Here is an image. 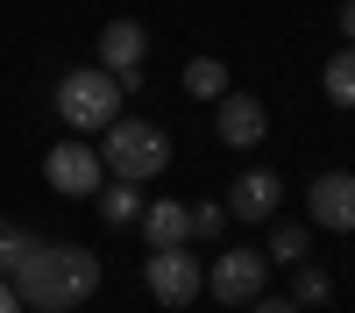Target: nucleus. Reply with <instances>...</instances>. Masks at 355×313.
<instances>
[{"instance_id":"19","label":"nucleus","mask_w":355,"mask_h":313,"mask_svg":"<svg viewBox=\"0 0 355 313\" xmlns=\"http://www.w3.org/2000/svg\"><path fill=\"white\" fill-rule=\"evenodd\" d=\"M249 313H306V306H299V299H277V292H256Z\"/></svg>"},{"instance_id":"8","label":"nucleus","mask_w":355,"mask_h":313,"mask_svg":"<svg viewBox=\"0 0 355 313\" xmlns=\"http://www.w3.org/2000/svg\"><path fill=\"white\" fill-rule=\"evenodd\" d=\"M214 128L227 150H256L263 135H270V107H263L256 93H220L214 100Z\"/></svg>"},{"instance_id":"20","label":"nucleus","mask_w":355,"mask_h":313,"mask_svg":"<svg viewBox=\"0 0 355 313\" xmlns=\"http://www.w3.org/2000/svg\"><path fill=\"white\" fill-rule=\"evenodd\" d=\"M0 313H28V306L15 299V285H8V278H0Z\"/></svg>"},{"instance_id":"1","label":"nucleus","mask_w":355,"mask_h":313,"mask_svg":"<svg viewBox=\"0 0 355 313\" xmlns=\"http://www.w3.org/2000/svg\"><path fill=\"white\" fill-rule=\"evenodd\" d=\"M8 285H15V299L28 313H71V306H85L100 292V256L85 242H43L36 235L21 249V264L8 271Z\"/></svg>"},{"instance_id":"21","label":"nucleus","mask_w":355,"mask_h":313,"mask_svg":"<svg viewBox=\"0 0 355 313\" xmlns=\"http://www.w3.org/2000/svg\"><path fill=\"white\" fill-rule=\"evenodd\" d=\"M334 22H341V36L355 43V0H341V15H334Z\"/></svg>"},{"instance_id":"18","label":"nucleus","mask_w":355,"mask_h":313,"mask_svg":"<svg viewBox=\"0 0 355 313\" xmlns=\"http://www.w3.org/2000/svg\"><path fill=\"white\" fill-rule=\"evenodd\" d=\"M185 214H192V242H214L220 228H227V207H220V199H199V207H185Z\"/></svg>"},{"instance_id":"5","label":"nucleus","mask_w":355,"mask_h":313,"mask_svg":"<svg viewBox=\"0 0 355 313\" xmlns=\"http://www.w3.org/2000/svg\"><path fill=\"white\" fill-rule=\"evenodd\" d=\"M206 292H214L220 306H249L256 292H270V256L249 249V242H234L214 256V271H206Z\"/></svg>"},{"instance_id":"2","label":"nucleus","mask_w":355,"mask_h":313,"mask_svg":"<svg viewBox=\"0 0 355 313\" xmlns=\"http://www.w3.org/2000/svg\"><path fill=\"white\" fill-rule=\"evenodd\" d=\"M121 78H114L107 65H78V71H64L57 78V93H50V107H57V121L64 128H107V121H121Z\"/></svg>"},{"instance_id":"11","label":"nucleus","mask_w":355,"mask_h":313,"mask_svg":"<svg viewBox=\"0 0 355 313\" xmlns=\"http://www.w3.org/2000/svg\"><path fill=\"white\" fill-rule=\"evenodd\" d=\"M135 221H142V235H150L157 249H171V242H192V214L178 207V199H157V207H142Z\"/></svg>"},{"instance_id":"12","label":"nucleus","mask_w":355,"mask_h":313,"mask_svg":"<svg viewBox=\"0 0 355 313\" xmlns=\"http://www.w3.org/2000/svg\"><path fill=\"white\" fill-rule=\"evenodd\" d=\"M320 93H327V107H348L355 114V43H341L327 57V71H320Z\"/></svg>"},{"instance_id":"4","label":"nucleus","mask_w":355,"mask_h":313,"mask_svg":"<svg viewBox=\"0 0 355 313\" xmlns=\"http://www.w3.org/2000/svg\"><path fill=\"white\" fill-rule=\"evenodd\" d=\"M142 285H150V299H164V306H192L206 292V264L192 256V242H171V249H150Z\"/></svg>"},{"instance_id":"15","label":"nucleus","mask_w":355,"mask_h":313,"mask_svg":"<svg viewBox=\"0 0 355 313\" xmlns=\"http://www.w3.org/2000/svg\"><path fill=\"white\" fill-rule=\"evenodd\" d=\"M291 271H299V278H291V299H299V306H327L334 299V278L320 264H291Z\"/></svg>"},{"instance_id":"14","label":"nucleus","mask_w":355,"mask_h":313,"mask_svg":"<svg viewBox=\"0 0 355 313\" xmlns=\"http://www.w3.org/2000/svg\"><path fill=\"white\" fill-rule=\"evenodd\" d=\"M185 93L192 100H220L227 93V65H220V57H192V65H185Z\"/></svg>"},{"instance_id":"9","label":"nucleus","mask_w":355,"mask_h":313,"mask_svg":"<svg viewBox=\"0 0 355 313\" xmlns=\"http://www.w3.org/2000/svg\"><path fill=\"white\" fill-rule=\"evenodd\" d=\"M306 214L334 235H355V171H320L306 185Z\"/></svg>"},{"instance_id":"3","label":"nucleus","mask_w":355,"mask_h":313,"mask_svg":"<svg viewBox=\"0 0 355 313\" xmlns=\"http://www.w3.org/2000/svg\"><path fill=\"white\" fill-rule=\"evenodd\" d=\"M100 164L114 171V178H128V185H150L157 171L171 164V135L157 128V121H107L100 128Z\"/></svg>"},{"instance_id":"13","label":"nucleus","mask_w":355,"mask_h":313,"mask_svg":"<svg viewBox=\"0 0 355 313\" xmlns=\"http://www.w3.org/2000/svg\"><path fill=\"white\" fill-rule=\"evenodd\" d=\"M135 214H142V185H128V178L121 185H100V221L107 228H128Z\"/></svg>"},{"instance_id":"16","label":"nucleus","mask_w":355,"mask_h":313,"mask_svg":"<svg viewBox=\"0 0 355 313\" xmlns=\"http://www.w3.org/2000/svg\"><path fill=\"white\" fill-rule=\"evenodd\" d=\"M306 249H313V235L299 221H284V228H270V264H306Z\"/></svg>"},{"instance_id":"17","label":"nucleus","mask_w":355,"mask_h":313,"mask_svg":"<svg viewBox=\"0 0 355 313\" xmlns=\"http://www.w3.org/2000/svg\"><path fill=\"white\" fill-rule=\"evenodd\" d=\"M28 242H36V235H28L21 221H8V214H0V278H8V271L21 264V249H28Z\"/></svg>"},{"instance_id":"6","label":"nucleus","mask_w":355,"mask_h":313,"mask_svg":"<svg viewBox=\"0 0 355 313\" xmlns=\"http://www.w3.org/2000/svg\"><path fill=\"white\" fill-rule=\"evenodd\" d=\"M100 150H93V142H85V135H64V142H57V150L43 157V178L57 185V192H64V199H85V192H100Z\"/></svg>"},{"instance_id":"10","label":"nucleus","mask_w":355,"mask_h":313,"mask_svg":"<svg viewBox=\"0 0 355 313\" xmlns=\"http://www.w3.org/2000/svg\"><path fill=\"white\" fill-rule=\"evenodd\" d=\"M277 199H284V178L277 171H242V178H234V192H227V221H270L277 214Z\"/></svg>"},{"instance_id":"7","label":"nucleus","mask_w":355,"mask_h":313,"mask_svg":"<svg viewBox=\"0 0 355 313\" xmlns=\"http://www.w3.org/2000/svg\"><path fill=\"white\" fill-rule=\"evenodd\" d=\"M142 57H150V36H142V22H107L100 28V65L114 71V78H121V93H135V85H142Z\"/></svg>"}]
</instances>
